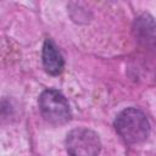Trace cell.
<instances>
[{
  "instance_id": "3",
  "label": "cell",
  "mask_w": 156,
  "mask_h": 156,
  "mask_svg": "<svg viewBox=\"0 0 156 156\" xmlns=\"http://www.w3.org/2000/svg\"><path fill=\"white\" fill-rule=\"evenodd\" d=\"M66 150L69 156H98L101 150L99 135L88 128H74L66 136Z\"/></svg>"
},
{
  "instance_id": "5",
  "label": "cell",
  "mask_w": 156,
  "mask_h": 156,
  "mask_svg": "<svg viewBox=\"0 0 156 156\" xmlns=\"http://www.w3.org/2000/svg\"><path fill=\"white\" fill-rule=\"evenodd\" d=\"M135 37L140 41H151L155 40V23L154 18L150 15L140 16L134 23Z\"/></svg>"
},
{
  "instance_id": "2",
  "label": "cell",
  "mask_w": 156,
  "mask_h": 156,
  "mask_svg": "<svg viewBox=\"0 0 156 156\" xmlns=\"http://www.w3.org/2000/svg\"><path fill=\"white\" fill-rule=\"evenodd\" d=\"M39 110L43 118L52 126L66 124L72 118L67 99L55 89H46L40 94Z\"/></svg>"
},
{
  "instance_id": "4",
  "label": "cell",
  "mask_w": 156,
  "mask_h": 156,
  "mask_svg": "<svg viewBox=\"0 0 156 156\" xmlns=\"http://www.w3.org/2000/svg\"><path fill=\"white\" fill-rule=\"evenodd\" d=\"M41 60H43V66L49 74L58 76L63 71L65 67L63 56L51 39H46L44 41Z\"/></svg>"
},
{
  "instance_id": "1",
  "label": "cell",
  "mask_w": 156,
  "mask_h": 156,
  "mask_svg": "<svg viewBox=\"0 0 156 156\" xmlns=\"http://www.w3.org/2000/svg\"><path fill=\"white\" fill-rule=\"evenodd\" d=\"M115 129L128 144H139L147 139L150 123L146 115L136 107H127L115 119Z\"/></svg>"
}]
</instances>
